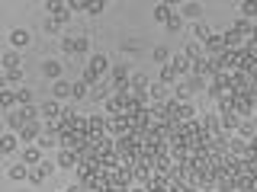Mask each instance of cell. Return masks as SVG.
Listing matches in <instances>:
<instances>
[{
	"label": "cell",
	"mask_w": 257,
	"mask_h": 192,
	"mask_svg": "<svg viewBox=\"0 0 257 192\" xmlns=\"http://www.w3.org/2000/svg\"><path fill=\"white\" fill-rule=\"evenodd\" d=\"M42 74H45V77H52V80H58V74H62V61H45Z\"/></svg>",
	"instance_id": "e0dca14e"
},
{
	"label": "cell",
	"mask_w": 257,
	"mask_h": 192,
	"mask_svg": "<svg viewBox=\"0 0 257 192\" xmlns=\"http://www.w3.org/2000/svg\"><path fill=\"white\" fill-rule=\"evenodd\" d=\"M87 87H90L87 80H77V84H74V96H77V99H84V96H87Z\"/></svg>",
	"instance_id": "e575fe53"
},
{
	"label": "cell",
	"mask_w": 257,
	"mask_h": 192,
	"mask_svg": "<svg viewBox=\"0 0 257 192\" xmlns=\"http://www.w3.org/2000/svg\"><path fill=\"white\" fill-rule=\"evenodd\" d=\"M26 176H29V167H26V163H16V167H10V180H26Z\"/></svg>",
	"instance_id": "cb8c5ba5"
},
{
	"label": "cell",
	"mask_w": 257,
	"mask_h": 192,
	"mask_svg": "<svg viewBox=\"0 0 257 192\" xmlns=\"http://www.w3.org/2000/svg\"><path fill=\"white\" fill-rule=\"evenodd\" d=\"M241 13H245L248 19L257 16V0H245V3H241Z\"/></svg>",
	"instance_id": "f546056e"
},
{
	"label": "cell",
	"mask_w": 257,
	"mask_h": 192,
	"mask_svg": "<svg viewBox=\"0 0 257 192\" xmlns=\"http://www.w3.org/2000/svg\"><path fill=\"white\" fill-rule=\"evenodd\" d=\"M0 147H3L6 154H10V150L16 147V138H13V135H3V138H0Z\"/></svg>",
	"instance_id": "836d02e7"
},
{
	"label": "cell",
	"mask_w": 257,
	"mask_h": 192,
	"mask_svg": "<svg viewBox=\"0 0 257 192\" xmlns=\"http://www.w3.org/2000/svg\"><path fill=\"white\" fill-rule=\"evenodd\" d=\"M19 135H23V141H36V138H39V122L29 119L23 128H19Z\"/></svg>",
	"instance_id": "4fadbf2b"
},
{
	"label": "cell",
	"mask_w": 257,
	"mask_h": 192,
	"mask_svg": "<svg viewBox=\"0 0 257 192\" xmlns=\"http://www.w3.org/2000/svg\"><path fill=\"white\" fill-rule=\"evenodd\" d=\"M187 58H190V61H199L202 58V48H199V42H190V45H187Z\"/></svg>",
	"instance_id": "f1b7e54d"
},
{
	"label": "cell",
	"mask_w": 257,
	"mask_h": 192,
	"mask_svg": "<svg viewBox=\"0 0 257 192\" xmlns=\"http://www.w3.org/2000/svg\"><path fill=\"white\" fill-rule=\"evenodd\" d=\"M106 132H116L119 138H123V135H128V132H132V125H128V115H110V119H106Z\"/></svg>",
	"instance_id": "3957f363"
},
{
	"label": "cell",
	"mask_w": 257,
	"mask_h": 192,
	"mask_svg": "<svg viewBox=\"0 0 257 192\" xmlns=\"http://www.w3.org/2000/svg\"><path fill=\"white\" fill-rule=\"evenodd\" d=\"M87 132H90V138H103L106 135V119L103 115H87Z\"/></svg>",
	"instance_id": "5b68a950"
},
{
	"label": "cell",
	"mask_w": 257,
	"mask_h": 192,
	"mask_svg": "<svg viewBox=\"0 0 257 192\" xmlns=\"http://www.w3.org/2000/svg\"><path fill=\"white\" fill-rule=\"evenodd\" d=\"M196 36H199V39H202V42H206V39H209V36H212V32H209V26H202V23H199V26H196Z\"/></svg>",
	"instance_id": "ab89813d"
},
{
	"label": "cell",
	"mask_w": 257,
	"mask_h": 192,
	"mask_svg": "<svg viewBox=\"0 0 257 192\" xmlns=\"http://www.w3.org/2000/svg\"><path fill=\"white\" fill-rule=\"evenodd\" d=\"M3 67H6V71H19V54L16 51H6L3 54Z\"/></svg>",
	"instance_id": "603a6c76"
},
{
	"label": "cell",
	"mask_w": 257,
	"mask_h": 192,
	"mask_svg": "<svg viewBox=\"0 0 257 192\" xmlns=\"http://www.w3.org/2000/svg\"><path fill=\"white\" fill-rule=\"evenodd\" d=\"M238 132H241V138H245V141H251L254 135H257V128H254V122H241Z\"/></svg>",
	"instance_id": "83f0119b"
},
{
	"label": "cell",
	"mask_w": 257,
	"mask_h": 192,
	"mask_svg": "<svg viewBox=\"0 0 257 192\" xmlns=\"http://www.w3.org/2000/svg\"><path fill=\"white\" fill-rule=\"evenodd\" d=\"M232 29H235V32H238V36H248V39H251V32H254V26H251V23H248V19H238V23H235V26H232Z\"/></svg>",
	"instance_id": "4316f807"
},
{
	"label": "cell",
	"mask_w": 257,
	"mask_h": 192,
	"mask_svg": "<svg viewBox=\"0 0 257 192\" xmlns=\"http://www.w3.org/2000/svg\"><path fill=\"white\" fill-rule=\"evenodd\" d=\"M77 10H90V3L87 0H71V13H77Z\"/></svg>",
	"instance_id": "74e56055"
},
{
	"label": "cell",
	"mask_w": 257,
	"mask_h": 192,
	"mask_svg": "<svg viewBox=\"0 0 257 192\" xmlns=\"http://www.w3.org/2000/svg\"><path fill=\"white\" fill-rule=\"evenodd\" d=\"M171 16H174V13H171V6H167V3H158V6H154V19H158V23H167Z\"/></svg>",
	"instance_id": "7402d4cb"
},
{
	"label": "cell",
	"mask_w": 257,
	"mask_h": 192,
	"mask_svg": "<svg viewBox=\"0 0 257 192\" xmlns=\"http://www.w3.org/2000/svg\"><path fill=\"white\" fill-rule=\"evenodd\" d=\"M113 80H116V87L119 84H128V67L126 64H116V67H113Z\"/></svg>",
	"instance_id": "ffe728a7"
},
{
	"label": "cell",
	"mask_w": 257,
	"mask_h": 192,
	"mask_svg": "<svg viewBox=\"0 0 257 192\" xmlns=\"http://www.w3.org/2000/svg\"><path fill=\"white\" fill-rule=\"evenodd\" d=\"M10 42L16 45V48H29L32 36H29V32H26V29H13V32H10Z\"/></svg>",
	"instance_id": "8fae6325"
},
{
	"label": "cell",
	"mask_w": 257,
	"mask_h": 192,
	"mask_svg": "<svg viewBox=\"0 0 257 192\" xmlns=\"http://www.w3.org/2000/svg\"><path fill=\"white\" fill-rule=\"evenodd\" d=\"M16 102L29 106V102H32V90H16Z\"/></svg>",
	"instance_id": "d590c367"
},
{
	"label": "cell",
	"mask_w": 257,
	"mask_h": 192,
	"mask_svg": "<svg viewBox=\"0 0 257 192\" xmlns=\"http://www.w3.org/2000/svg\"><path fill=\"white\" fill-rule=\"evenodd\" d=\"M177 77H180V74L174 71L171 64H164V67H161V84H174V80H177Z\"/></svg>",
	"instance_id": "484cf974"
},
{
	"label": "cell",
	"mask_w": 257,
	"mask_h": 192,
	"mask_svg": "<svg viewBox=\"0 0 257 192\" xmlns=\"http://www.w3.org/2000/svg\"><path fill=\"white\" fill-rule=\"evenodd\" d=\"M171 67H174L177 74H187V71L193 67V61L187 58V54H174V58H171Z\"/></svg>",
	"instance_id": "7c38bea8"
},
{
	"label": "cell",
	"mask_w": 257,
	"mask_h": 192,
	"mask_svg": "<svg viewBox=\"0 0 257 192\" xmlns=\"http://www.w3.org/2000/svg\"><path fill=\"white\" fill-rule=\"evenodd\" d=\"M206 48H209V51H215V54H222V51H225V39L212 32V36L206 39Z\"/></svg>",
	"instance_id": "2e32d148"
},
{
	"label": "cell",
	"mask_w": 257,
	"mask_h": 192,
	"mask_svg": "<svg viewBox=\"0 0 257 192\" xmlns=\"http://www.w3.org/2000/svg\"><path fill=\"white\" fill-rule=\"evenodd\" d=\"M62 48H64V54H77V36L64 39V42H62Z\"/></svg>",
	"instance_id": "1f68e13d"
},
{
	"label": "cell",
	"mask_w": 257,
	"mask_h": 192,
	"mask_svg": "<svg viewBox=\"0 0 257 192\" xmlns=\"http://www.w3.org/2000/svg\"><path fill=\"white\" fill-rule=\"evenodd\" d=\"M77 154H74V150H62V154H58V167H62V170H74V167H77Z\"/></svg>",
	"instance_id": "30bf717a"
},
{
	"label": "cell",
	"mask_w": 257,
	"mask_h": 192,
	"mask_svg": "<svg viewBox=\"0 0 257 192\" xmlns=\"http://www.w3.org/2000/svg\"><path fill=\"white\" fill-rule=\"evenodd\" d=\"M193 119V106L190 102H180V109H177V115H174V122H190Z\"/></svg>",
	"instance_id": "ac0fdd59"
},
{
	"label": "cell",
	"mask_w": 257,
	"mask_h": 192,
	"mask_svg": "<svg viewBox=\"0 0 257 192\" xmlns=\"http://www.w3.org/2000/svg\"><path fill=\"white\" fill-rule=\"evenodd\" d=\"M87 45H90V42H87L84 36H77V54H80V51H87Z\"/></svg>",
	"instance_id": "ee69618b"
},
{
	"label": "cell",
	"mask_w": 257,
	"mask_h": 192,
	"mask_svg": "<svg viewBox=\"0 0 257 192\" xmlns=\"http://www.w3.org/2000/svg\"><path fill=\"white\" fill-rule=\"evenodd\" d=\"M164 90H167V84H151V87H148V99H151V102H161Z\"/></svg>",
	"instance_id": "44dd1931"
},
{
	"label": "cell",
	"mask_w": 257,
	"mask_h": 192,
	"mask_svg": "<svg viewBox=\"0 0 257 192\" xmlns=\"http://www.w3.org/2000/svg\"><path fill=\"white\" fill-rule=\"evenodd\" d=\"M52 93H55V99H67V96H74V84H67V80H55Z\"/></svg>",
	"instance_id": "9c48e42d"
},
{
	"label": "cell",
	"mask_w": 257,
	"mask_h": 192,
	"mask_svg": "<svg viewBox=\"0 0 257 192\" xmlns=\"http://www.w3.org/2000/svg\"><path fill=\"white\" fill-rule=\"evenodd\" d=\"M19 77H23V71H6V84H16Z\"/></svg>",
	"instance_id": "b9f144b4"
},
{
	"label": "cell",
	"mask_w": 257,
	"mask_h": 192,
	"mask_svg": "<svg viewBox=\"0 0 257 192\" xmlns=\"http://www.w3.org/2000/svg\"><path fill=\"white\" fill-rule=\"evenodd\" d=\"M199 13H202V6H199V3H187L180 16H190V19H196V16H199Z\"/></svg>",
	"instance_id": "4dcf8cb0"
},
{
	"label": "cell",
	"mask_w": 257,
	"mask_h": 192,
	"mask_svg": "<svg viewBox=\"0 0 257 192\" xmlns=\"http://www.w3.org/2000/svg\"><path fill=\"white\" fill-rule=\"evenodd\" d=\"M110 183H113V176L106 173V170H97L90 180H84V186L93 189V192H106V189H110Z\"/></svg>",
	"instance_id": "6da1fadb"
},
{
	"label": "cell",
	"mask_w": 257,
	"mask_h": 192,
	"mask_svg": "<svg viewBox=\"0 0 257 192\" xmlns=\"http://www.w3.org/2000/svg\"><path fill=\"white\" fill-rule=\"evenodd\" d=\"M180 26H184V16H177V13H174V16L167 19V29H171V32H180Z\"/></svg>",
	"instance_id": "d6a6232c"
},
{
	"label": "cell",
	"mask_w": 257,
	"mask_h": 192,
	"mask_svg": "<svg viewBox=\"0 0 257 192\" xmlns=\"http://www.w3.org/2000/svg\"><path fill=\"white\" fill-rule=\"evenodd\" d=\"M235 112H238V115H251L254 112V109H257V102H254V96L251 93H235Z\"/></svg>",
	"instance_id": "7a4b0ae2"
},
{
	"label": "cell",
	"mask_w": 257,
	"mask_h": 192,
	"mask_svg": "<svg viewBox=\"0 0 257 192\" xmlns=\"http://www.w3.org/2000/svg\"><path fill=\"white\" fill-rule=\"evenodd\" d=\"M154 61H171V54H167V48H154Z\"/></svg>",
	"instance_id": "f35d334b"
},
{
	"label": "cell",
	"mask_w": 257,
	"mask_h": 192,
	"mask_svg": "<svg viewBox=\"0 0 257 192\" xmlns=\"http://www.w3.org/2000/svg\"><path fill=\"white\" fill-rule=\"evenodd\" d=\"M241 125V119H238V112H222V128H225V132H235V128Z\"/></svg>",
	"instance_id": "9a60e30c"
},
{
	"label": "cell",
	"mask_w": 257,
	"mask_h": 192,
	"mask_svg": "<svg viewBox=\"0 0 257 192\" xmlns=\"http://www.w3.org/2000/svg\"><path fill=\"white\" fill-rule=\"evenodd\" d=\"M248 157H257V135L248 141Z\"/></svg>",
	"instance_id": "7bdbcfd3"
},
{
	"label": "cell",
	"mask_w": 257,
	"mask_h": 192,
	"mask_svg": "<svg viewBox=\"0 0 257 192\" xmlns=\"http://www.w3.org/2000/svg\"><path fill=\"white\" fill-rule=\"evenodd\" d=\"M128 84H132V90H138V93H148V87H151V84H148V77H145V74H135V77L128 80Z\"/></svg>",
	"instance_id": "d6986e66"
},
{
	"label": "cell",
	"mask_w": 257,
	"mask_h": 192,
	"mask_svg": "<svg viewBox=\"0 0 257 192\" xmlns=\"http://www.w3.org/2000/svg\"><path fill=\"white\" fill-rule=\"evenodd\" d=\"M49 173H52V163H39V167L29 170V180L32 183H45V180H49Z\"/></svg>",
	"instance_id": "ba28073f"
},
{
	"label": "cell",
	"mask_w": 257,
	"mask_h": 192,
	"mask_svg": "<svg viewBox=\"0 0 257 192\" xmlns=\"http://www.w3.org/2000/svg\"><path fill=\"white\" fill-rule=\"evenodd\" d=\"M39 115H45V119H49V122H55V119H62V106H58L55 99H49V102H45L42 109H39Z\"/></svg>",
	"instance_id": "52a82bcc"
},
{
	"label": "cell",
	"mask_w": 257,
	"mask_h": 192,
	"mask_svg": "<svg viewBox=\"0 0 257 192\" xmlns=\"http://www.w3.org/2000/svg\"><path fill=\"white\" fill-rule=\"evenodd\" d=\"M87 13H103V3H100V0H93V3H90V10H87Z\"/></svg>",
	"instance_id": "f6af8a7d"
},
{
	"label": "cell",
	"mask_w": 257,
	"mask_h": 192,
	"mask_svg": "<svg viewBox=\"0 0 257 192\" xmlns=\"http://www.w3.org/2000/svg\"><path fill=\"white\" fill-rule=\"evenodd\" d=\"M0 102H3V106H6V109H10V106H13V102H16V93H10V90H3V93H0Z\"/></svg>",
	"instance_id": "8d00e7d4"
},
{
	"label": "cell",
	"mask_w": 257,
	"mask_h": 192,
	"mask_svg": "<svg viewBox=\"0 0 257 192\" xmlns=\"http://www.w3.org/2000/svg\"><path fill=\"white\" fill-rule=\"evenodd\" d=\"M74 192H77V189H74Z\"/></svg>",
	"instance_id": "7dc6e473"
},
{
	"label": "cell",
	"mask_w": 257,
	"mask_h": 192,
	"mask_svg": "<svg viewBox=\"0 0 257 192\" xmlns=\"http://www.w3.org/2000/svg\"><path fill=\"white\" fill-rule=\"evenodd\" d=\"M93 99H106V90L100 84H97V90H93Z\"/></svg>",
	"instance_id": "bcb514c9"
},
{
	"label": "cell",
	"mask_w": 257,
	"mask_h": 192,
	"mask_svg": "<svg viewBox=\"0 0 257 192\" xmlns=\"http://www.w3.org/2000/svg\"><path fill=\"white\" fill-rule=\"evenodd\" d=\"M245 51H248V54H254V58H257V39H248V45H245Z\"/></svg>",
	"instance_id": "60d3db41"
},
{
	"label": "cell",
	"mask_w": 257,
	"mask_h": 192,
	"mask_svg": "<svg viewBox=\"0 0 257 192\" xmlns=\"http://www.w3.org/2000/svg\"><path fill=\"white\" fill-rule=\"evenodd\" d=\"M23 163H29V167H39V147H26V150H23Z\"/></svg>",
	"instance_id": "d4e9b609"
},
{
	"label": "cell",
	"mask_w": 257,
	"mask_h": 192,
	"mask_svg": "<svg viewBox=\"0 0 257 192\" xmlns=\"http://www.w3.org/2000/svg\"><path fill=\"white\" fill-rule=\"evenodd\" d=\"M49 13H52V19H55V23H67V19H71V3H49Z\"/></svg>",
	"instance_id": "8992f818"
},
{
	"label": "cell",
	"mask_w": 257,
	"mask_h": 192,
	"mask_svg": "<svg viewBox=\"0 0 257 192\" xmlns=\"http://www.w3.org/2000/svg\"><path fill=\"white\" fill-rule=\"evenodd\" d=\"M106 67H110V61H106V54H93V58L87 61V67H84V71H90L93 77H103V74H106Z\"/></svg>",
	"instance_id": "277c9868"
},
{
	"label": "cell",
	"mask_w": 257,
	"mask_h": 192,
	"mask_svg": "<svg viewBox=\"0 0 257 192\" xmlns=\"http://www.w3.org/2000/svg\"><path fill=\"white\" fill-rule=\"evenodd\" d=\"M222 39H225V51H241V36L235 29H228Z\"/></svg>",
	"instance_id": "5bb4252c"
}]
</instances>
